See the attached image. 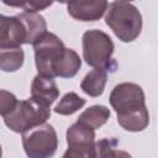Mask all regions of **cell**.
I'll list each match as a JSON object with an SVG mask.
<instances>
[{"label": "cell", "mask_w": 158, "mask_h": 158, "mask_svg": "<svg viewBox=\"0 0 158 158\" xmlns=\"http://www.w3.org/2000/svg\"><path fill=\"white\" fill-rule=\"evenodd\" d=\"M106 25L122 42L135 41L142 31V15L139 10L127 1L110 2L105 15Z\"/></svg>", "instance_id": "cell-1"}, {"label": "cell", "mask_w": 158, "mask_h": 158, "mask_svg": "<svg viewBox=\"0 0 158 158\" xmlns=\"http://www.w3.org/2000/svg\"><path fill=\"white\" fill-rule=\"evenodd\" d=\"M83 58L85 63L94 68L111 69L115 67L112 60V53L115 44L111 37L101 30H88L81 38Z\"/></svg>", "instance_id": "cell-2"}, {"label": "cell", "mask_w": 158, "mask_h": 158, "mask_svg": "<svg viewBox=\"0 0 158 158\" xmlns=\"http://www.w3.org/2000/svg\"><path fill=\"white\" fill-rule=\"evenodd\" d=\"M51 116V109L42 106L31 98L17 100L12 111L4 116L5 125L16 133H22L37 125L44 123Z\"/></svg>", "instance_id": "cell-3"}, {"label": "cell", "mask_w": 158, "mask_h": 158, "mask_svg": "<svg viewBox=\"0 0 158 158\" xmlns=\"http://www.w3.org/2000/svg\"><path fill=\"white\" fill-rule=\"evenodd\" d=\"M22 135V146L28 158H51L58 148V136L52 125L44 122Z\"/></svg>", "instance_id": "cell-4"}, {"label": "cell", "mask_w": 158, "mask_h": 158, "mask_svg": "<svg viewBox=\"0 0 158 158\" xmlns=\"http://www.w3.org/2000/svg\"><path fill=\"white\" fill-rule=\"evenodd\" d=\"M35 63L40 75L53 78V65L62 57L65 47L63 41L52 32L43 33L35 41Z\"/></svg>", "instance_id": "cell-5"}, {"label": "cell", "mask_w": 158, "mask_h": 158, "mask_svg": "<svg viewBox=\"0 0 158 158\" xmlns=\"http://www.w3.org/2000/svg\"><path fill=\"white\" fill-rule=\"evenodd\" d=\"M109 101L117 115L130 114L146 106L143 89L138 84L127 81L120 83L112 89Z\"/></svg>", "instance_id": "cell-6"}, {"label": "cell", "mask_w": 158, "mask_h": 158, "mask_svg": "<svg viewBox=\"0 0 158 158\" xmlns=\"http://www.w3.org/2000/svg\"><path fill=\"white\" fill-rule=\"evenodd\" d=\"M26 43V32L17 16L0 14V48L21 47Z\"/></svg>", "instance_id": "cell-7"}, {"label": "cell", "mask_w": 158, "mask_h": 158, "mask_svg": "<svg viewBox=\"0 0 158 158\" xmlns=\"http://www.w3.org/2000/svg\"><path fill=\"white\" fill-rule=\"evenodd\" d=\"M59 89L53 78L37 74L31 84V99L37 104L51 107V105L58 99Z\"/></svg>", "instance_id": "cell-8"}, {"label": "cell", "mask_w": 158, "mask_h": 158, "mask_svg": "<svg viewBox=\"0 0 158 158\" xmlns=\"http://www.w3.org/2000/svg\"><path fill=\"white\" fill-rule=\"evenodd\" d=\"M109 2L105 0L96 1H74L67 4L68 14L79 21H96L104 16Z\"/></svg>", "instance_id": "cell-9"}, {"label": "cell", "mask_w": 158, "mask_h": 158, "mask_svg": "<svg viewBox=\"0 0 158 158\" xmlns=\"http://www.w3.org/2000/svg\"><path fill=\"white\" fill-rule=\"evenodd\" d=\"M16 16L23 25V28L26 32V43L25 44H33L37 38H40L43 33L47 32L46 20L38 12L22 11Z\"/></svg>", "instance_id": "cell-10"}, {"label": "cell", "mask_w": 158, "mask_h": 158, "mask_svg": "<svg viewBox=\"0 0 158 158\" xmlns=\"http://www.w3.org/2000/svg\"><path fill=\"white\" fill-rule=\"evenodd\" d=\"M81 67V59L79 54L70 48H65L62 57L53 65V78H73Z\"/></svg>", "instance_id": "cell-11"}, {"label": "cell", "mask_w": 158, "mask_h": 158, "mask_svg": "<svg viewBox=\"0 0 158 158\" xmlns=\"http://www.w3.org/2000/svg\"><path fill=\"white\" fill-rule=\"evenodd\" d=\"M107 81V70L104 68H94L81 80L80 89L91 98H98L104 93Z\"/></svg>", "instance_id": "cell-12"}, {"label": "cell", "mask_w": 158, "mask_h": 158, "mask_svg": "<svg viewBox=\"0 0 158 158\" xmlns=\"http://www.w3.org/2000/svg\"><path fill=\"white\" fill-rule=\"evenodd\" d=\"M65 137L68 147H91L95 142V130L77 121L67 130Z\"/></svg>", "instance_id": "cell-13"}, {"label": "cell", "mask_w": 158, "mask_h": 158, "mask_svg": "<svg viewBox=\"0 0 158 158\" xmlns=\"http://www.w3.org/2000/svg\"><path fill=\"white\" fill-rule=\"evenodd\" d=\"M118 125L130 132H141L149 125V112L147 106L125 115H117Z\"/></svg>", "instance_id": "cell-14"}, {"label": "cell", "mask_w": 158, "mask_h": 158, "mask_svg": "<svg viewBox=\"0 0 158 158\" xmlns=\"http://www.w3.org/2000/svg\"><path fill=\"white\" fill-rule=\"evenodd\" d=\"M110 115H111V112L106 106L93 105L79 115L78 122H80L93 130H96L107 122Z\"/></svg>", "instance_id": "cell-15"}, {"label": "cell", "mask_w": 158, "mask_h": 158, "mask_svg": "<svg viewBox=\"0 0 158 158\" xmlns=\"http://www.w3.org/2000/svg\"><path fill=\"white\" fill-rule=\"evenodd\" d=\"M25 60V52L21 47L0 48V69L7 73L19 70Z\"/></svg>", "instance_id": "cell-16"}, {"label": "cell", "mask_w": 158, "mask_h": 158, "mask_svg": "<svg viewBox=\"0 0 158 158\" xmlns=\"http://www.w3.org/2000/svg\"><path fill=\"white\" fill-rule=\"evenodd\" d=\"M84 105H85V99L80 98L78 94H75L73 91H69V93L64 94L63 98L59 100V102L56 105L54 112L63 115V116H68V115L77 112Z\"/></svg>", "instance_id": "cell-17"}, {"label": "cell", "mask_w": 158, "mask_h": 158, "mask_svg": "<svg viewBox=\"0 0 158 158\" xmlns=\"http://www.w3.org/2000/svg\"><path fill=\"white\" fill-rule=\"evenodd\" d=\"M117 143L118 141L116 138H102L94 142L91 148V158H115Z\"/></svg>", "instance_id": "cell-18"}, {"label": "cell", "mask_w": 158, "mask_h": 158, "mask_svg": "<svg viewBox=\"0 0 158 158\" xmlns=\"http://www.w3.org/2000/svg\"><path fill=\"white\" fill-rule=\"evenodd\" d=\"M16 102H17V99L12 93L0 89V115L5 116L10 111H12Z\"/></svg>", "instance_id": "cell-19"}, {"label": "cell", "mask_w": 158, "mask_h": 158, "mask_svg": "<svg viewBox=\"0 0 158 158\" xmlns=\"http://www.w3.org/2000/svg\"><path fill=\"white\" fill-rule=\"evenodd\" d=\"M91 147H68L62 158H91Z\"/></svg>", "instance_id": "cell-20"}, {"label": "cell", "mask_w": 158, "mask_h": 158, "mask_svg": "<svg viewBox=\"0 0 158 158\" xmlns=\"http://www.w3.org/2000/svg\"><path fill=\"white\" fill-rule=\"evenodd\" d=\"M6 4V2H5ZM10 6H17V7H23L25 11H31V12H37L41 10H44L52 5V2H44V4H38V2H23V4H6Z\"/></svg>", "instance_id": "cell-21"}, {"label": "cell", "mask_w": 158, "mask_h": 158, "mask_svg": "<svg viewBox=\"0 0 158 158\" xmlns=\"http://www.w3.org/2000/svg\"><path fill=\"white\" fill-rule=\"evenodd\" d=\"M115 158H132V156L130 153H127L126 151L117 149L116 151V154H115Z\"/></svg>", "instance_id": "cell-22"}, {"label": "cell", "mask_w": 158, "mask_h": 158, "mask_svg": "<svg viewBox=\"0 0 158 158\" xmlns=\"http://www.w3.org/2000/svg\"><path fill=\"white\" fill-rule=\"evenodd\" d=\"M2 157V149H1V146H0V158Z\"/></svg>", "instance_id": "cell-23"}]
</instances>
